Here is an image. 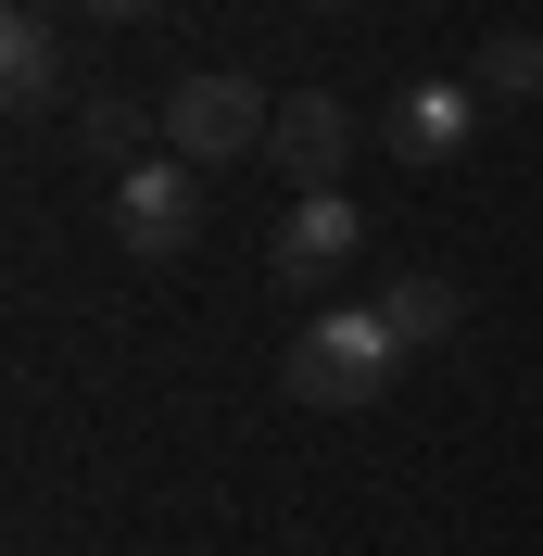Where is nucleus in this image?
I'll list each match as a JSON object with an SVG mask.
<instances>
[{
	"label": "nucleus",
	"mask_w": 543,
	"mask_h": 556,
	"mask_svg": "<svg viewBox=\"0 0 543 556\" xmlns=\"http://www.w3.org/2000/svg\"><path fill=\"white\" fill-rule=\"evenodd\" d=\"M13 13H51V0H13Z\"/></svg>",
	"instance_id": "f8f14e48"
},
{
	"label": "nucleus",
	"mask_w": 543,
	"mask_h": 556,
	"mask_svg": "<svg viewBox=\"0 0 543 556\" xmlns=\"http://www.w3.org/2000/svg\"><path fill=\"white\" fill-rule=\"evenodd\" d=\"M354 241H367V215H354V190H304V203L278 215L266 266H278V291H329V278L354 266Z\"/></svg>",
	"instance_id": "39448f33"
},
{
	"label": "nucleus",
	"mask_w": 543,
	"mask_h": 556,
	"mask_svg": "<svg viewBox=\"0 0 543 556\" xmlns=\"http://www.w3.org/2000/svg\"><path fill=\"white\" fill-rule=\"evenodd\" d=\"M405 367H417V354L392 342V316H379V304H329V316H304V329L278 342V392H291V405H316V417L379 405Z\"/></svg>",
	"instance_id": "f257e3e1"
},
{
	"label": "nucleus",
	"mask_w": 543,
	"mask_h": 556,
	"mask_svg": "<svg viewBox=\"0 0 543 556\" xmlns=\"http://www.w3.org/2000/svg\"><path fill=\"white\" fill-rule=\"evenodd\" d=\"M89 26H152V0H76Z\"/></svg>",
	"instance_id": "9b49d317"
},
{
	"label": "nucleus",
	"mask_w": 543,
	"mask_h": 556,
	"mask_svg": "<svg viewBox=\"0 0 543 556\" xmlns=\"http://www.w3.org/2000/svg\"><path fill=\"white\" fill-rule=\"evenodd\" d=\"M316 13H354V0H316Z\"/></svg>",
	"instance_id": "ddd939ff"
},
{
	"label": "nucleus",
	"mask_w": 543,
	"mask_h": 556,
	"mask_svg": "<svg viewBox=\"0 0 543 556\" xmlns=\"http://www.w3.org/2000/svg\"><path fill=\"white\" fill-rule=\"evenodd\" d=\"M139 139H165V114H139V102H114V89H89V102H76V152H89V165H152V152H139Z\"/></svg>",
	"instance_id": "1a4fd4ad"
},
{
	"label": "nucleus",
	"mask_w": 543,
	"mask_h": 556,
	"mask_svg": "<svg viewBox=\"0 0 543 556\" xmlns=\"http://www.w3.org/2000/svg\"><path fill=\"white\" fill-rule=\"evenodd\" d=\"M0 102L13 114L64 102V13H0Z\"/></svg>",
	"instance_id": "0eeeda50"
},
{
	"label": "nucleus",
	"mask_w": 543,
	"mask_h": 556,
	"mask_svg": "<svg viewBox=\"0 0 543 556\" xmlns=\"http://www.w3.org/2000/svg\"><path fill=\"white\" fill-rule=\"evenodd\" d=\"M379 316H392V342L405 354H430V342H455V278H430V266H405V278H379Z\"/></svg>",
	"instance_id": "6e6552de"
},
{
	"label": "nucleus",
	"mask_w": 543,
	"mask_h": 556,
	"mask_svg": "<svg viewBox=\"0 0 543 556\" xmlns=\"http://www.w3.org/2000/svg\"><path fill=\"white\" fill-rule=\"evenodd\" d=\"M114 241L127 253H190L203 241V165H177V152H152V165H127L114 177Z\"/></svg>",
	"instance_id": "7ed1b4c3"
},
{
	"label": "nucleus",
	"mask_w": 543,
	"mask_h": 556,
	"mask_svg": "<svg viewBox=\"0 0 543 556\" xmlns=\"http://www.w3.org/2000/svg\"><path fill=\"white\" fill-rule=\"evenodd\" d=\"M266 127H278V102L253 89V76H177L165 89V152L177 165H240V152H266Z\"/></svg>",
	"instance_id": "f03ea898"
},
{
	"label": "nucleus",
	"mask_w": 543,
	"mask_h": 556,
	"mask_svg": "<svg viewBox=\"0 0 543 556\" xmlns=\"http://www.w3.org/2000/svg\"><path fill=\"white\" fill-rule=\"evenodd\" d=\"M468 76H480V102H543V26H493Z\"/></svg>",
	"instance_id": "9d476101"
},
{
	"label": "nucleus",
	"mask_w": 543,
	"mask_h": 556,
	"mask_svg": "<svg viewBox=\"0 0 543 556\" xmlns=\"http://www.w3.org/2000/svg\"><path fill=\"white\" fill-rule=\"evenodd\" d=\"M379 139H392V165H455L480 139V76H417V89H392Z\"/></svg>",
	"instance_id": "20e7f679"
},
{
	"label": "nucleus",
	"mask_w": 543,
	"mask_h": 556,
	"mask_svg": "<svg viewBox=\"0 0 543 556\" xmlns=\"http://www.w3.org/2000/svg\"><path fill=\"white\" fill-rule=\"evenodd\" d=\"M266 152H278L291 190H341V165H354V102H329V89H278Z\"/></svg>",
	"instance_id": "423d86ee"
}]
</instances>
